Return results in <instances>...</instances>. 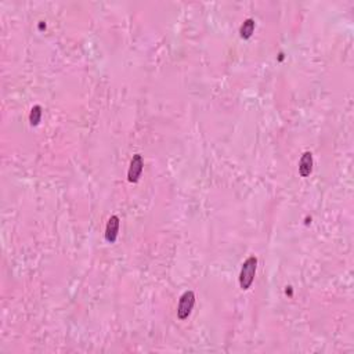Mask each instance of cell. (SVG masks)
I'll return each mask as SVG.
<instances>
[{
	"instance_id": "4",
	"label": "cell",
	"mask_w": 354,
	"mask_h": 354,
	"mask_svg": "<svg viewBox=\"0 0 354 354\" xmlns=\"http://www.w3.org/2000/svg\"><path fill=\"white\" fill-rule=\"evenodd\" d=\"M119 225H121V220H119L118 216L113 215L108 219L107 227H105V240L109 244H113V242L116 241L119 232Z\"/></svg>"
},
{
	"instance_id": "1",
	"label": "cell",
	"mask_w": 354,
	"mask_h": 354,
	"mask_svg": "<svg viewBox=\"0 0 354 354\" xmlns=\"http://www.w3.org/2000/svg\"><path fill=\"white\" fill-rule=\"evenodd\" d=\"M256 270H258V258L249 256L242 264L241 273H240V286L242 290H248L252 286Z\"/></svg>"
},
{
	"instance_id": "5",
	"label": "cell",
	"mask_w": 354,
	"mask_h": 354,
	"mask_svg": "<svg viewBox=\"0 0 354 354\" xmlns=\"http://www.w3.org/2000/svg\"><path fill=\"white\" fill-rule=\"evenodd\" d=\"M313 172V154L310 151L303 152L299 161V174L302 177H309Z\"/></svg>"
},
{
	"instance_id": "3",
	"label": "cell",
	"mask_w": 354,
	"mask_h": 354,
	"mask_svg": "<svg viewBox=\"0 0 354 354\" xmlns=\"http://www.w3.org/2000/svg\"><path fill=\"white\" fill-rule=\"evenodd\" d=\"M143 167H144V159L143 156L140 154H136V155L132 158L130 161V166L129 170H128V180L130 183H137L140 180V176L143 173Z\"/></svg>"
},
{
	"instance_id": "7",
	"label": "cell",
	"mask_w": 354,
	"mask_h": 354,
	"mask_svg": "<svg viewBox=\"0 0 354 354\" xmlns=\"http://www.w3.org/2000/svg\"><path fill=\"white\" fill-rule=\"evenodd\" d=\"M40 119H42V107L35 105L31 109V113H29V122H31L32 126H38L40 124Z\"/></svg>"
},
{
	"instance_id": "6",
	"label": "cell",
	"mask_w": 354,
	"mask_h": 354,
	"mask_svg": "<svg viewBox=\"0 0 354 354\" xmlns=\"http://www.w3.org/2000/svg\"><path fill=\"white\" fill-rule=\"evenodd\" d=\"M255 27H256L255 20H252V18H248V20H245L244 24L241 25V28H240V35H241V38L242 39L251 38V36L253 35V32H255Z\"/></svg>"
},
{
	"instance_id": "2",
	"label": "cell",
	"mask_w": 354,
	"mask_h": 354,
	"mask_svg": "<svg viewBox=\"0 0 354 354\" xmlns=\"http://www.w3.org/2000/svg\"><path fill=\"white\" fill-rule=\"evenodd\" d=\"M195 305V295L193 290H186L179 301V306H177V317L180 320H186L188 316L191 314V311Z\"/></svg>"
}]
</instances>
